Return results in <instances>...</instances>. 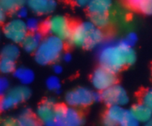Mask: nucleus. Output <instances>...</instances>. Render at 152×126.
Here are the masks:
<instances>
[{"instance_id":"nucleus-21","label":"nucleus","mask_w":152,"mask_h":126,"mask_svg":"<svg viewBox=\"0 0 152 126\" xmlns=\"http://www.w3.org/2000/svg\"><path fill=\"white\" fill-rule=\"evenodd\" d=\"M20 55V49L18 47L17 44L10 43L4 46L1 50V55L3 58L16 60Z\"/></svg>"},{"instance_id":"nucleus-8","label":"nucleus","mask_w":152,"mask_h":126,"mask_svg":"<svg viewBox=\"0 0 152 126\" xmlns=\"http://www.w3.org/2000/svg\"><path fill=\"white\" fill-rule=\"evenodd\" d=\"M93 91L86 87H79L68 91L65 100L68 106L74 108L88 106L94 102Z\"/></svg>"},{"instance_id":"nucleus-20","label":"nucleus","mask_w":152,"mask_h":126,"mask_svg":"<svg viewBox=\"0 0 152 126\" xmlns=\"http://www.w3.org/2000/svg\"><path fill=\"white\" fill-rule=\"evenodd\" d=\"M25 4L26 0H0V7L7 13H16Z\"/></svg>"},{"instance_id":"nucleus-17","label":"nucleus","mask_w":152,"mask_h":126,"mask_svg":"<svg viewBox=\"0 0 152 126\" xmlns=\"http://www.w3.org/2000/svg\"><path fill=\"white\" fill-rule=\"evenodd\" d=\"M18 126H41L40 121L37 116L28 109H25L21 112L16 120Z\"/></svg>"},{"instance_id":"nucleus-27","label":"nucleus","mask_w":152,"mask_h":126,"mask_svg":"<svg viewBox=\"0 0 152 126\" xmlns=\"http://www.w3.org/2000/svg\"><path fill=\"white\" fill-rule=\"evenodd\" d=\"M120 126H140V122L132 116L130 110L120 124Z\"/></svg>"},{"instance_id":"nucleus-34","label":"nucleus","mask_w":152,"mask_h":126,"mask_svg":"<svg viewBox=\"0 0 152 126\" xmlns=\"http://www.w3.org/2000/svg\"><path fill=\"white\" fill-rule=\"evenodd\" d=\"M7 12L3 10L2 9H1V11H0V21H1V23H4L6 22V19H7Z\"/></svg>"},{"instance_id":"nucleus-28","label":"nucleus","mask_w":152,"mask_h":126,"mask_svg":"<svg viewBox=\"0 0 152 126\" xmlns=\"http://www.w3.org/2000/svg\"><path fill=\"white\" fill-rule=\"evenodd\" d=\"M137 39L138 38L137 34L134 32H129L126 37H125L123 41H125V43H126L127 45H129V47H132L133 46H134L135 44H136L137 41Z\"/></svg>"},{"instance_id":"nucleus-12","label":"nucleus","mask_w":152,"mask_h":126,"mask_svg":"<svg viewBox=\"0 0 152 126\" xmlns=\"http://www.w3.org/2000/svg\"><path fill=\"white\" fill-rule=\"evenodd\" d=\"M56 106L53 99H48L38 107L36 112V116L44 125L56 120L55 119Z\"/></svg>"},{"instance_id":"nucleus-5","label":"nucleus","mask_w":152,"mask_h":126,"mask_svg":"<svg viewBox=\"0 0 152 126\" xmlns=\"http://www.w3.org/2000/svg\"><path fill=\"white\" fill-rule=\"evenodd\" d=\"M30 96L31 90L26 86H15L1 96L0 107L2 111L10 110L28 100Z\"/></svg>"},{"instance_id":"nucleus-29","label":"nucleus","mask_w":152,"mask_h":126,"mask_svg":"<svg viewBox=\"0 0 152 126\" xmlns=\"http://www.w3.org/2000/svg\"><path fill=\"white\" fill-rule=\"evenodd\" d=\"M9 86H10V83L8 80L4 77H2L0 79V94L1 95H4L6 92L9 90Z\"/></svg>"},{"instance_id":"nucleus-10","label":"nucleus","mask_w":152,"mask_h":126,"mask_svg":"<svg viewBox=\"0 0 152 126\" xmlns=\"http://www.w3.org/2000/svg\"><path fill=\"white\" fill-rule=\"evenodd\" d=\"M101 93L102 101L108 106H124L128 104L129 101L127 91L118 84H114Z\"/></svg>"},{"instance_id":"nucleus-31","label":"nucleus","mask_w":152,"mask_h":126,"mask_svg":"<svg viewBox=\"0 0 152 126\" xmlns=\"http://www.w3.org/2000/svg\"><path fill=\"white\" fill-rule=\"evenodd\" d=\"M1 126H18L16 120L12 118H7L3 121Z\"/></svg>"},{"instance_id":"nucleus-1","label":"nucleus","mask_w":152,"mask_h":126,"mask_svg":"<svg viewBox=\"0 0 152 126\" xmlns=\"http://www.w3.org/2000/svg\"><path fill=\"white\" fill-rule=\"evenodd\" d=\"M98 59L101 66L117 73L126 66L134 63L136 53L123 40H111L101 44Z\"/></svg>"},{"instance_id":"nucleus-24","label":"nucleus","mask_w":152,"mask_h":126,"mask_svg":"<svg viewBox=\"0 0 152 126\" xmlns=\"http://www.w3.org/2000/svg\"><path fill=\"white\" fill-rule=\"evenodd\" d=\"M46 86L50 91L59 92L61 89V81L56 75L49 77L46 81Z\"/></svg>"},{"instance_id":"nucleus-4","label":"nucleus","mask_w":152,"mask_h":126,"mask_svg":"<svg viewBox=\"0 0 152 126\" xmlns=\"http://www.w3.org/2000/svg\"><path fill=\"white\" fill-rule=\"evenodd\" d=\"M73 25L69 19L62 15H55L44 23L43 27L49 35H54L62 40L69 39Z\"/></svg>"},{"instance_id":"nucleus-15","label":"nucleus","mask_w":152,"mask_h":126,"mask_svg":"<svg viewBox=\"0 0 152 126\" xmlns=\"http://www.w3.org/2000/svg\"><path fill=\"white\" fill-rule=\"evenodd\" d=\"M130 112L140 123H145L152 117L151 109L142 103L134 105L131 108Z\"/></svg>"},{"instance_id":"nucleus-14","label":"nucleus","mask_w":152,"mask_h":126,"mask_svg":"<svg viewBox=\"0 0 152 126\" xmlns=\"http://www.w3.org/2000/svg\"><path fill=\"white\" fill-rule=\"evenodd\" d=\"M43 38H44L42 36V34L39 31L30 32L22 42V48L27 53H35L38 47H39Z\"/></svg>"},{"instance_id":"nucleus-2","label":"nucleus","mask_w":152,"mask_h":126,"mask_svg":"<svg viewBox=\"0 0 152 126\" xmlns=\"http://www.w3.org/2000/svg\"><path fill=\"white\" fill-rule=\"evenodd\" d=\"M104 34L91 22H83L73 27L69 42L74 47L94 49L103 42Z\"/></svg>"},{"instance_id":"nucleus-7","label":"nucleus","mask_w":152,"mask_h":126,"mask_svg":"<svg viewBox=\"0 0 152 126\" xmlns=\"http://www.w3.org/2000/svg\"><path fill=\"white\" fill-rule=\"evenodd\" d=\"M55 119L59 126H81L83 118L77 108L59 105L55 109Z\"/></svg>"},{"instance_id":"nucleus-19","label":"nucleus","mask_w":152,"mask_h":126,"mask_svg":"<svg viewBox=\"0 0 152 126\" xmlns=\"http://www.w3.org/2000/svg\"><path fill=\"white\" fill-rule=\"evenodd\" d=\"M13 75L16 80L19 81L22 85L27 86L34 81L35 75L31 69L24 66L16 68L13 72Z\"/></svg>"},{"instance_id":"nucleus-16","label":"nucleus","mask_w":152,"mask_h":126,"mask_svg":"<svg viewBox=\"0 0 152 126\" xmlns=\"http://www.w3.org/2000/svg\"><path fill=\"white\" fill-rule=\"evenodd\" d=\"M112 0H91L87 7L91 15L108 13L112 7Z\"/></svg>"},{"instance_id":"nucleus-35","label":"nucleus","mask_w":152,"mask_h":126,"mask_svg":"<svg viewBox=\"0 0 152 126\" xmlns=\"http://www.w3.org/2000/svg\"><path fill=\"white\" fill-rule=\"evenodd\" d=\"M93 98L94 101L99 102L102 100V93L99 92H94L93 93Z\"/></svg>"},{"instance_id":"nucleus-3","label":"nucleus","mask_w":152,"mask_h":126,"mask_svg":"<svg viewBox=\"0 0 152 126\" xmlns=\"http://www.w3.org/2000/svg\"><path fill=\"white\" fill-rule=\"evenodd\" d=\"M63 41L54 35H48L45 37L34 53L36 61L43 66L55 63L63 53L65 48Z\"/></svg>"},{"instance_id":"nucleus-32","label":"nucleus","mask_w":152,"mask_h":126,"mask_svg":"<svg viewBox=\"0 0 152 126\" xmlns=\"http://www.w3.org/2000/svg\"><path fill=\"white\" fill-rule=\"evenodd\" d=\"M91 0H73L76 5L79 6V7H85L87 6L88 4L89 3Z\"/></svg>"},{"instance_id":"nucleus-33","label":"nucleus","mask_w":152,"mask_h":126,"mask_svg":"<svg viewBox=\"0 0 152 126\" xmlns=\"http://www.w3.org/2000/svg\"><path fill=\"white\" fill-rule=\"evenodd\" d=\"M53 71L56 75H59L62 72V67L59 64H54L53 66Z\"/></svg>"},{"instance_id":"nucleus-18","label":"nucleus","mask_w":152,"mask_h":126,"mask_svg":"<svg viewBox=\"0 0 152 126\" xmlns=\"http://www.w3.org/2000/svg\"><path fill=\"white\" fill-rule=\"evenodd\" d=\"M131 8L145 15H152V0H126Z\"/></svg>"},{"instance_id":"nucleus-26","label":"nucleus","mask_w":152,"mask_h":126,"mask_svg":"<svg viewBox=\"0 0 152 126\" xmlns=\"http://www.w3.org/2000/svg\"><path fill=\"white\" fill-rule=\"evenodd\" d=\"M141 103L152 110V88L145 90L141 95Z\"/></svg>"},{"instance_id":"nucleus-22","label":"nucleus","mask_w":152,"mask_h":126,"mask_svg":"<svg viewBox=\"0 0 152 126\" xmlns=\"http://www.w3.org/2000/svg\"><path fill=\"white\" fill-rule=\"evenodd\" d=\"M91 22L99 29L107 27L110 23V18L108 13L93 14L91 16Z\"/></svg>"},{"instance_id":"nucleus-9","label":"nucleus","mask_w":152,"mask_h":126,"mask_svg":"<svg viewBox=\"0 0 152 126\" xmlns=\"http://www.w3.org/2000/svg\"><path fill=\"white\" fill-rule=\"evenodd\" d=\"M116 82V73L103 66L97 68L91 76L92 86L95 89L101 92L114 86Z\"/></svg>"},{"instance_id":"nucleus-37","label":"nucleus","mask_w":152,"mask_h":126,"mask_svg":"<svg viewBox=\"0 0 152 126\" xmlns=\"http://www.w3.org/2000/svg\"><path fill=\"white\" fill-rule=\"evenodd\" d=\"M144 126H152V117L147 122H145Z\"/></svg>"},{"instance_id":"nucleus-6","label":"nucleus","mask_w":152,"mask_h":126,"mask_svg":"<svg viewBox=\"0 0 152 126\" xmlns=\"http://www.w3.org/2000/svg\"><path fill=\"white\" fill-rule=\"evenodd\" d=\"M3 34L11 43L22 44L28 34L25 21L17 17L7 21L3 27Z\"/></svg>"},{"instance_id":"nucleus-23","label":"nucleus","mask_w":152,"mask_h":126,"mask_svg":"<svg viewBox=\"0 0 152 126\" xmlns=\"http://www.w3.org/2000/svg\"><path fill=\"white\" fill-rule=\"evenodd\" d=\"M16 63L14 60L12 59L6 58H1L0 60V71L1 73L4 75L13 73L16 70Z\"/></svg>"},{"instance_id":"nucleus-30","label":"nucleus","mask_w":152,"mask_h":126,"mask_svg":"<svg viewBox=\"0 0 152 126\" xmlns=\"http://www.w3.org/2000/svg\"><path fill=\"white\" fill-rule=\"evenodd\" d=\"M28 11H29V9L28 7H25V5L22 6V7H19L17 10L16 11V17L19 18L21 19H25L28 17Z\"/></svg>"},{"instance_id":"nucleus-25","label":"nucleus","mask_w":152,"mask_h":126,"mask_svg":"<svg viewBox=\"0 0 152 126\" xmlns=\"http://www.w3.org/2000/svg\"><path fill=\"white\" fill-rule=\"evenodd\" d=\"M26 23L27 28H28V32H38L40 27V23L38 19L35 17H30L27 19L25 21Z\"/></svg>"},{"instance_id":"nucleus-36","label":"nucleus","mask_w":152,"mask_h":126,"mask_svg":"<svg viewBox=\"0 0 152 126\" xmlns=\"http://www.w3.org/2000/svg\"><path fill=\"white\" fill-rule=\"evenodd\" d=\"M71 59H72V56H71V53H66L63 55V60H65V62L71 61Z\"/></svg>"},{"instance_id":"nucleus-11","label":"nucleus","mask_w":152,"mask_h":126,"mask_svg":"<svg viewBox=\"0 0 152 126\" xmlns=\"http://www.w3.org/2000/svg\"><path fill=\"white\" fill-rule=\"evenodd\" d=\"M27 7L34 14L44 16L51 13L56 9V0H26Z\"/></svg>"},{"instance_id":"nucleus-13","label":"nucleus","mask_w":152,"mask_h":126,"mask_svg":"<svg viewBox=\"0 0 152 126\" xmlns=\"http://www.w3.org/2000/svg\"><path fill=\"white\" fill-rule=\"evenodd\" d=\"M128 112H129V110L125 109L123 106H109L103 118L104 126L120 125Z\"/></svg>"}]
</instances>
